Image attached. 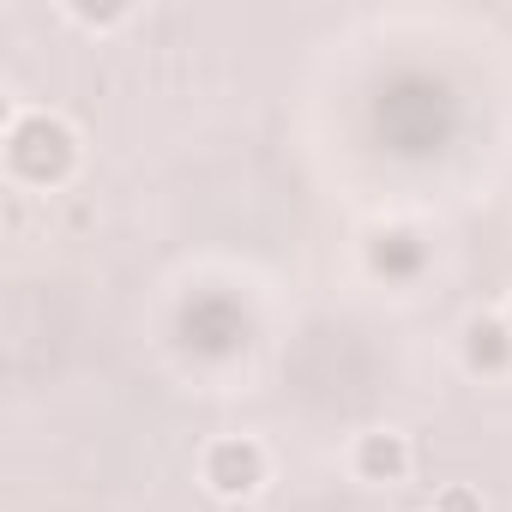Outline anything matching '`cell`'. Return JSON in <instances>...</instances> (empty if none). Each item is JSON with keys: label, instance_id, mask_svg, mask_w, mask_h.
<instances>
[{"label": "cell", "instance_id": "cell-1", "mask_svg": "<svg viewBox=\"0 0 512 512\" xmlns=\"http://www.w3.org/2000/svg\"><path fill=\"white\" fill-rule=\"evenodd\" d=\"M73 163H79V139H73V127H67L61 115H49V109L13 115V127H7V169H13L19 181H31V187H61V181L73 175Z\"/></svg>", "mask_w": 512, "mask_h": 512}, {"label": "cell", "instance_id": "cell-2", "mask_svg": "<svg viewBox=\"0 0 512 512\" xmlns=\"http://www.w3.org/2000/svg\"><path fill=\"white\" fill-rule=\"evenodd\" d=\"M205 488L211 494H223V500H247V494H260V482H266V452H260V440H247V434H223V440H211L205 446Z\"/></svg>", "mask_w": 512, "mask_h": 512}, {"label": "cell", "instance_id": "cell-3", "mask_svg": "<svg viewBox=\"0 0 512 512\" xmlns=\"http://www.w3.org/2000/svg\"><path fill=\"white\" fill-rule=\"evenodd\" d=\"M350 464H356L362 482H380V488H386V482H404V476H410V440H404L398 428H374V434L356 440Z\"/></svg>", "mask_w": 512, "mask_h": 512}, {"label": "cell", "instance_id": "cell-4", "mask_svg": "<svg viewBox=\"0 0 512 512\" xmlns=\"http://www.w3.org/2000/svg\"><path fill=\"white\" fill-rule=\"evenodd\" d=\"M464 368L470 374H506L512 368V326L506 320H470L464 326Z\"/></svg>", "mask_w": 512, "mask_h": 512}, {"label": "cell", "instance_id": "cell-5", "mask_svg": "<svg viewBox=\"0 0 512 512\" xmlns=\"http://www.w3.org/2000/svg\"><path fill=\"white\" fill-rule=\"evenodd\" d=\"M368 266H374L380 278H416V272H422V241H416L410 229H386V235H374V247H368Z\"/></svg>", "mask_w": 512, "mask_h": 512}, {"label": "cell", "instance_id": "cell-6", "mask_svg": "<svg viewBox=\"0 0 512 512\" xmlns=\"http://www.w3.org/2000/svg\"><path fill=\"white\" fill-rule=\"evenodd\" d=\"M434 512H482V494H470V488H446V494L434 500Z\"/></svg>", "mask_w": 512, "mask_h": 512}, {"label": "cell", "instance_id": "cell-7", "mask_svg": "<svg viewBox=\"0 0 512 512\" xmlns=\"http://www.w3.org/2000/svg\"><path fill=\"white\" fill-rule=\"evenodd\" d=\"M73 19L79 25H115V19H127V7H73Z\"/></svg>", "mask_w": 512, "mask_h": 512}, {"label": "cell", "instance_id": "cell-8", "mask_svg": "<svg viewBox=\"0 0 512 512\" xmlns=\"http://www.w3.org/2000/svg\"><path fill=\"white\" fill-rule=\"evenodd\" d=\"M506 326H512V308H506Z\"/></svg>", "mask_w": 512, "mask_h": 512}]
</instances>
